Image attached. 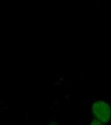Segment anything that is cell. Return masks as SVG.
Returning <instances> with one entry per match:
<instances>
[{"label":"cell","instance_id":"cell-1","mask_svg":"<svg viewBox=\"0 0 111 125\" xmlns=\"http://www.w3.org/2000/svg\"><path fill=\"white\" fill-rule=\"evenodd\" d=\"M99 104L101 109H100L97 104H96L94 106V112L100 120L104 123L108 122L111 115L110 109L105 104L101 102H99Z\"/></svg>","mask_w":111,"mask_h":125},{"label":"cell","instance_id":"cell-2","mask_svg":"<svg viewBox=\"0 0 111 125\" xmlns=\"http://www.w3.org/2000/svg\"><path fill=\"white\" fill-rule=\"evenodd\" d=\"M92 125H102L100 122L96 121H95L92 123Z\"/></svg>","mask_w":111,"mask_h":125}]
</instances>
